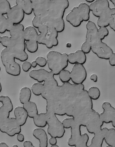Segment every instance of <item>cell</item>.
Wrapping results in <instances>:
<instances>
[{
	"mask_svg": "<svg viewBox=\"0 0 115 147\" xmlns=\"http://www.w3.org/2000/svg\"><path fill=\"white\" fill-rule=\"evenodd\" d=\"M90 79H91V81H93V82H97L98 81V77H97V75H96V74H92L91 77H90Z\"/></svg>",
	"mask_w": 115,
	"mask_h": 147,
	"instance_id": "obj_46",
	"label": "cell"
},
{
	"mask_svg": "<svg viewBox=\"0 0 115 147\" xmlns=\"http://www.w3.org/2000/svg\"><path fill=\"white\" fill-rule=\"evenodd\" d=\"M13 24L7 19L6 16L0 15V34H4L6 32H9L10 28Z\"/></svg>",
	"mask_w": 115,
	"mask_h": 147,
	"instance_id": "obj_29",
	"label": "cell"
},
{
	"mask_svg": "<svg viewBox=\"0 0 115 147\" xmlns=\"http://www.w3.org/2000/svg\"><path fill=\"white\" fill-rule=\"evenodd\" d=\"M47 116V134L50 137H54L60 139L65 135V128L63 126L62 121L58 119V117L54 114L51 110L46 109Z\"/></svg>",
	"mask_w": 115,
	"mask_h": 147,
	"instance_id": "obj_6",
	"label": "cell"
},
{
	"mask_svg": "<svg viewBox=\"0 0 115 147\" xmlns=\"http://www.w3.org/2000/svg\"><path fill=\"white\" fill-rule=\"evenodd\" d=\"M6 17L11 22V24L18 25V24H22V21L24 20V17H25V13H24L21 8L18 7L17 5H15L12 6L11 10L9 11V13L7 14Z\"/></svg>",
	"mask_w": 115,
	"mask_h": 147,
	"instance_id": "obj_16",
	"label": "cell"
},
{
	"mask_svg": "<svg viewBox=\"0 0 115 147\" xmlns=\"http://www.w3.org/2000/svg\"><path fill=\"white\" fill-rule=\"evenodd\" d=\"M100 117L104 124H112L115 129V108L109 102H104L102 104V113Z\"/></svg>",
	"mask_w": 115,
	"mask_h": 147,
	"instance_id": "obj_12",
	"label": "cell"
},
{
	"mask_svg": "<svg viewBox=\"0 0 115 147\" xmlns=\"http://www.w3.org/2000/svg\"><path fill=\"white\" fill-rule=\"evenodd\" d=\"M12 147H18L17 145H13V146H12Z\"/></svg>",
	"mask_w": 115,
	"mask_h": 147,
	"instance_id": "obj_53",
	"label": "cell"
},
{
	"mask_svg": "<svg viewBox=\"0 0 115 147\" xmlns=\"http://www.w3.org/2000/svg\"><path fill=\"white\" fill-rule=\"evenodd\" d=\"M49 144L50 146H56L57 145V138H54V137H50L48 140Z\"/></svg>",
	"mask_w": 115,
	"mask_h": 147,
	"instance_id": "obj_43",
	"label": "cell"
},
{
	"mask_svg": "<svg viewBox=\"0 0 115 147\" xmlns=\"http://www.w3.org/2000/svg\"><path fill=\"white\" fill-rule=\"evenodd\" d=\"M29 77L31 79L35 80L36 82L38 83H43L44 84L46 81H48L49 79H51L52 77H55L50 71H47L45 69H34V70H31L29 72Z\"/></svg>",
	"mask_w": 115,
	"mask_h": 147,
	"instance_id": "obj_15",
	"label": "cell"
},
{
	"mask_svg": "<svg viewBox=\"0 0 115 147\" xmlns=\"http://www.w3.org/2000/svg\"><path fill=\"white\" fill-rule=\"evenodd\" d=\"M33 123L34 125L37 128H43L47 126V116L46 113H39L36 117H34L33 119Z\"/></svg>",
	"mask_w": 115,
	"mask_h": 147,
	"instance_id": "obj_28",
	"label": "cell"
},
{
	"mask_svg": "<svg viewBox=\"0 0 115 147\" xmlns=\"http://www.w3.org/2000/svg\"><path fill=\"white\" fill-rule=\"evenodd\" d=\"M112 9V16H111V22H110L109 27L111 28V30H113L115 32V7L111 8Z\"/></svg>",
	"mask_w": 115,
	"mask_h": 147,
	"instance_id": "obj_41",
	"label": "cell"
},
{
	"mask_svg": "<svg viewBox=\"0 0 115 147\" xmlns=\"http://www.w3.org/2000/svg\"><path fill=\"white\" fill-rule=\"evenodd\" d=\"M97 40H100L98 38V27L94 22L88 21L86 23V39L85 41L88 42L90 45L93 44Z\"/></svg>",
	"mask_w": 115,
	"mask_h": 147,
	"instance_id": "obj_17",
	"label": "cell"
},
{
	"mask_svg": "<svg viewBox=\"0 0 115 147\" xmlns=\"http://www.w3.org/2000/svg\"><path fill=\"white\" fill-rule=\"evenodd\" d=\"M59 80L62 82V84H68L71 81V73L67 69L63 70L59 73Z\"/></svg>",
	"mask_w": 115,
	"mask_h": 147,
	"instance_id": "obj_34",
	"label": "cell"
},
{
	"mask_svg": "<svg viewBox=\"0 0 115 147\" xmlns=\"http://www.w3.org/2000/svg\"><path fill=\"white\" fill-rule=\"evenodd\" d=\"M46 59L49 71L54 76H58L59 73L63 70L67 69L69 65L67 53H60L58 51L52 50L47 54Z\"/></svg>",
	"mask_w": 115,
	"mask_h": 147,
	"instance_id": "obj_5",
	"label": "cell"
},
{
	"mask_svg": "<svg viewBox=\"0 0 115 147\" xmlns=\"http://www.w3.org/2000/svg\"><path fill=\"white\" fill-rule=\"evenodd\" d=\"M31 64H32V68H34V69H35V68L37 67V64H36V62H35V61H33Z\"/></svg>",
	"mask_w": 115,
	"mask_h": 147,
	"instance_id": "obj_48",
	"label": "cell"
},
{
	"mask_svg": "<svg viewBox=\"0 0 115 147\" xmlns=\"http://www.w3.org/2000/svg\"><path fill=\"white\" fill-rule=\"evenodd\" d=\"M109 35V29L108 28H98V38L103 41Z\"/></svg>",
	"mask_w": 115,
	"mask_h": 147,
	"instance_id": "obj_37",
	"label": "cell"
},
{
	"mask_svg": "<svg viewBox=\"0 0 115 147\" xmlns=\"http://www.w3.org/2000/svg\"><path fill=\"white\" fill-rule=\"evenodd\" d=\"M0 15H1V14H0Z\"/></svg>",
	"mask_w": 115,
	"mask_h": 147,
	"instance_id": "obj_56",
	"label": "cell"
},
{
	"mask_svg": "<svg viewBox=\"0 0 115 147\" xmlns=\"http://www.w3.org/2000/svg\"><path fill=\"white\" fill-rule=\"evenodd\" d=\"M103 143H104V132H103V128H102L101 131L94 134L93 138H92L91 144L88 145V147H102Z\"/></svg>",
	"mask_w": 115,
	"mask_h": 147,
	"instance_id": "obj_27",
	"label": "cell"
},
{
	"mask_svg": "<svg viewBox=\"0 0 115 147\" xmlns=\"http://www.w3.org/2000/svg\"><path fill=\"white\" fill-rule=\"evenodd\" d=\"M1 42H2V36H0V44H1Z\"/></svg>",
	"mask_w": 115,
	"mask_h": 147,
	"instance_id": "obj_52",
	"label": "cell"
},
{
	"mask_svg": "<svg viewBox=\"0 0 115 147\" xmlns=\"http://www.w3.org/2000/svg\"><path fill=\"white\" fill-rule=\"evenodd\" d=\"M110 8L109 0H96L92 4H90V10L93 16L96 18L100 17L105 11Z\"/></svg>",
	"mask_w": 115,
	"mask_h": 147,
	"instance_id": "obj_14",
	"label": "cell"
},
{
	"mask_svg": "<svg viewBox=\"0 0 115 147\" xmlns=\"http://www.w3.org/2000/svg\"><path fill=\"white\" fill-rule=\"evenodd\" d=\"M85 1H86V3H89V5H90V4H92V3H93V2H95L96 1V0H85Z\"/></svg>",
	"mask_w": 115,
	"mask_h": 147,
	"instance_id": "obj_47",
	"label": "cell"
},
{
	"mask_svg": "<svg viewBox=\"0 0 115 147\" xmlns=\"http://www.w3.org/2000/svg\"><path fill=\"white\" fill-rule=\"evenodd\" d=\"M88 92V95H89V97L91 98V100H98V99L100 98V95H101V91H100V89L98 87H90L89 89L87 90Z\"/></svg>",
	"mask_w": 115,
	"mask_h": 147,
	"instance_id": "obj_35",
	"label": "cell"
},
{
	"mask_svg": "<svg viewBox=\"0 0 115 147\" xmlns=\"http://www.w3.org/2000/svg\"><path fill=\"white\" fill-rule=\"evenodd\" d=\"M31 95H32L31 89L28 87H23L20 90V93H19V102L21 103L22 105L30 102V101H31Z\"/></svg>",
	"mask_w": 115,
	"mask_h": 147,
	"instance_id": "obj_26",
	"label": "cell"
},
{
	"mask_svg": "<svg viewBox=\"0 0 115 147\" xmlns=\"http://www.w3.org/2000/svg\"><path fill=\"white\" fill-rule=\"evenodd\" d=\"M80 50H81L82 52L84 53V54H89L90 52H92L91 45H90L88 42H86V41H84V42L82 43V45H81V49H80Z\"/></svg>",
	"mask_w": 115,
	"mask_h": 147,
	"instance_id": "obj_38",
	"label": "cell"
},
{
	"mask_svg": "<svg viewBox=\"0 0 115 147\" xmlns=\"http://www.w3.org/2000/svg\"><path fill=\"white\" fill-rule=\"evenodd\" d=\"M23 147H35L33 145V143H32L31 141H25L23 143ZM50 147H58V146H50Z\"/></svg>",
	"mask_w": 115,
	"mask_h": 147,
	"instance_id": "obj_45",
	"label": "cell"
},
{
	"mask_svg": "<svg viewBox=\"0 0 115 147\" xmlns=\"http://www.w3.org/2000/svg\"><path fill=\"white\" fill-rule=\"evenodd\" d=\"M0 147H9L6 143H4V142H2V143H0Z\"/></svg>",
	"mask_w": 115,
	"mask_h": 147,
	"instance_id": "obj_49",
	"label": "cell"
},
{
	"mask_svg": "<svg viewBox=\"0 0 115 147\" xmlns=\"http://www.w3.org/2000/svg\"><path fill=\"white\" fill-rule=\"evenodd\" d=\"M108 62H109V65L112 66V67H115V53L111 55V57L109 58L108 60Z\"/></svg>",
	"mask_w": 115,
	"mask_h": 147,
	"instance_id": "obj_42",
	"label": "cell"
},
{
	"mask_svg": "<svg viewBox=\"0 0 115 147\" xmlns=\"http://www.w3.org/2000/svg\"><path fill=\"white\" fill-rule=\"evenodd\" d=\"M75 55V65H84L87 61V56L86 54H84L81 50H77L76 52H74Z\"/></svg>",
	"mask_w": 115,
	"mask_h": 147,
	"instance_id": "obj_31",
	"label": "cell"
},
{
	"mask_svg": "<svg viewBox=\"0 0 115 147\" xmlns=\"http://www.w3.org/2000/svg\"><path fill=\"white\" fill-rule=\"evenodd\" d=\"M104 142L107 146L115 147V129L114 128H103Z\"/></svg>",
	"mask_w": 115,
	"mask_h": 147,
	"instance_id": "obj_23",
	"label": "cell"
},
{
	"mask_svg": "<svg viewBox=\"0 0 115 147\" xmlns=\"http://www.w3.org/2000/svg\"><path fill=\"white\" fill-rule=\"evenodd\" d=\"M11 4L9 0H1L0 1V14L3 16H7L9 11L11 10Z\"/></svg>",
	"mask_w": 115,
	"mask_h": 147,
	"instance_id": "obj_30",
	"label": "cell"
},
{
	"mask_svg": "<svg viewBox=\"0 0 115 147\" xmlns=\"http://www.w3.org/2000/svg\"><path fill=\"white\" fill-rule=\"evenodd\" d=\"M32 94H34L35 96H42L43 92H44V84L43 83H34L31 87Z\"/></svg>",
	"mask_w": 115,
	"mask_h": 147,
	"instance_id": "obj_33",
	"label": "cell"
},
{
	"mask_svg": "<svg viewBox=\"0 0 115 147\" xmlns=\"http://www.w3.org/2000/svg\"><path fill=\"white\" fill-rule=\"evenodd\" d=\"M23 107H24V109L26 110V112H27L28 117H29V118H32V119H33L34 117H36L39 114L37 104H36L35 102H32V101H30V102L24 104Z\"/></svg>",
	"mask_w": 115,
	"mask_h": 147,
	"instance_id": "obj_25",
	"label": "cell"
},
{
	"mask_svg": "<svg viewBox=\"0 0 115 147\" xmlns=\"http://www.w3.org/2000/svg\"><path fill=\"white\" fill-rule=\"evenodd\" d=\"M16 5L23 10L25 15L29 16L33 14V4H32V0H16Z\"/></svg>",
	"mask_w": 115,
	"mask_h": 147,
	"instance_id": "obj_22",
	"label": "cell"
},
{
	"mask_svg": "<svg viewBox=\"0 0 115 147\" xmlns=\"http://www.w3.org/2000/svg\"><path fill=\"white\" fill-rule=\"evenodd\" d=\"M39 36L37 42L39 45H44L46 48L52 49L59 44V33L53 27H42L38 30Z\"/></svg>",
	"mask_w": 115,
	"mask_h": 147,
	"instance_id": "obj_7",
	"label": "cell"
},
{
	"mask_svg": "<svg viewBox=\"0 0 115 147\" xmlns=\"http://www.w3.org/2000/svg\"><path fill=\"white\" fill-rule=\"evenodd\" d=\"M26 51L29 53H36L39 49V43L37 41H26L25 42Z\"/></svg>",
	"mask_w": 115,
	"mask_h": 147,
	"instance_id": "obj_32",
	"label": "cell"
},
{
	"mask_svg": "<svg viewBox=\"0 0 115 147\" xmlns=\"http://www.w3.org/2000/svg\"><path fill=\"white\" fill-rule=\"evenodd\" d=\"M109 2H110V3L113 4V6L115 7V0H109Z\"/></svg>",
	"mask_w": 115,
	"mask_h": 147,
	"instance_id": "obj_50",
	"label": "cell"
},
{
	"mask_svg": "<svg viewBox=\"0 0 115 147\" xmlns=\"http://www.w3.org/2000/svg\"><path fill=\"white\" fill-rule=\"evenodd\" d=\"M51 0H32L33 4V14L34 16L42 17L47 15Z\"/></svg>",
	"mask_w": 115,
	"mask_h": 147,
	"instance_id": "obj_13",
	"label": "cell"
},
{
	"mask_svg": "<svg viewBox=\"0 0 115 147\" xmlns=\"http://www.w3.org/2000/svg\"><path fill=\"white\" fill-rule=\"evenodd\" d=\"M16 139H17V141H19V142H25V137H24V135L22 133H20V134H18L17 136H16Z\"/></svg>",
	"mask_w": 115,
	"mask_h": 147,
	"instance_id": "obj_44",
	"label": "cell"
},
{
	"mask_svg": "<svg viewBox=\"0 0 115 147\" xmlns=\"http://www.w3.org/2000/svg\"><path fill=\"white\" fill-rule=\"evenodd\" d=\"M1 45L4 49H7L9 52L14 56L16 60H19L21 62L28 61V54L25 48V41L13 39L10 36H2Z\"/></svg>",
	"mask_w": 115,
	"mask_h": 147,
	"instance_id": "obj_3",
	"label": "cell"
},
{
	"mask_svg": "<svg viewBox=\"0 0 115 147\" xmlns=\"http://www.w3.org/2000/svg\"><path fill=\"white\" fill-rule=\"evenodd\" d=\"M2 91V85H1V82H0V93H1Z\"/></svg>",
	"mask_w": 115,
	"mask_h": 147,
	"instance_id": "obj_51",
	"label": "cell"
},
{
	"mask_svg": "<svg viewBox=\"0 0 115 147\" xmlns=\"http://www.w3.org/2000/svg\"><path fill=\"white\" fill-rule=\"evenodd\" d=\"M71 73V82L75 85H83L87 78V71L84 65H74L72 70L70 71Z\"/></svg>",
	"mask_w": 115,
	"mask_h": 147,
	"instance_id": "obj_11",
	"label": "cell"
},
{
	"mask_svg": "<svg viewBox=\"0 0 115 147\" xmlns=\"http://www.w3.org/2000/svg\"><path fill=\"white\" fill-rule=\"evenodd\" d=\"M91 48H92V52L98 58L102 60H109L111 55L114 53L111 47L101 40H97L93 44H91Z\"/></svg>",
	"mask_w": 115,
	"mask_h": 147,
	"instance_id": "obj_10",
	"label": "cell"
},
{
	"mask_svg": "<svg viewBox=\"0 0 115 147\" xmlns=\"http://www.w3.org/2000/svg\"><path fill=\"white\" fill-rule=\"evenodd\" d=\"M111 16H112V9L111 7L105 11L100 17L97 18V27L98 28H108L111 22Z\"/></svg>",
	"mask_w": 115,
	"mask_h": 147,
	"instance_id": "obj_19",
	"label": "cell"
},
{
	"mask_svg": "<svg viewBox=\"0 0 115 147\" xmlns=\"http://www.w3.org/2000/svg\"><path fill=\"white\" fill-rule=\"evenodd\" d=\"M106 147H110V146H106Z\"/></svg>",
	"mask_w": 115,
	"mask_h": 147,
	"instance_id": "obj_54",
	"label": "cell"
},
{
	"mask_svg": "<svg viewBox=\"0 0 115 147\" xmlns=\"http://www.w3.org/2000/svg\"><path fill=\"white\" fill-rule=\"evenodd\" d=\"M90 5L87 3H81L77 7H74L66 16V21L70 24L72 27L78 28L81 26L83 22L87 23L90 21Z\"/></svg>",
	"mask_w": 115,
	"mask_h": 147,
	"instance_id": "obj_4",
	"label": "cell"
},
{
	"mask_svg": "<svg viewBox=\"0 0 115 147\" xmlns=\"http://www.w3.org/2000/svg\"><path fill=\"white\" fill-rule=\"evenodd\" d=\"M35 62L36 64H37V66H39L40 68H42V69H44L45 66H47V59L45 58V57H37V58L35 59Z\"/></svg>",
	"mask_w": 115,
	"mask_h": 147,
	"instance_id": "obj_39",
	"label": "cell"
},
{
	"mask_svg": "<svg viewBox=\"0 0 115 147\" xmlns=\"http://www.w3.org/2000/svg\"><path fill=\"white\" fill-rule=\"evenodd\" d=\"M24 30H25V27L22 24L12 25L9 31L10 37L13 39H17V40H24Z\"/></svg>",
	"mask_w": 115,
	"mask_h": 147,
	"instance_id": "obj_21",
	"label": "cell"
},
{
	"mask_svg": "<svg viewBox=\"0 0 115 147\" xmlns=\"http://www.w3.org/2000/svg\"><path fill=\"white\" fill-rule=\"evenodd\" d=\"M63 126H64L65 129H70L71 134L70 138L68 140V146L70 147H75L77 141L79 140V138L81 137V126L79 123H77L73 118H66L62 121Z\"/></svg>",
	"mask_w": 115,
	"mask_h": 147,
	"instance_id": "obj_9",
	"label": "cell"
},
{
	"mask_svg": "<svg viewBox=\"0 0 115 147\" xmlns=\"http://www.w3.org/2000/svg\"><path fill=\"white\" fill-rule=\"evenodd\" d=\"M88 141H89V135L87 133H83L77 141L75 147H88Z\"/></svg>",
	"mask_w": 115,
	"mask_h": 147,
	"instance_id": "obj_36",
	"label": "cell"
},
{
	"mask_svg": "<svg viewBox=\"0 0 115 147\" xmlns=\"http://www.w3.org/2000/svg\"><path fill=\"white\" fill-rule=\"evenodd\" d=\"M0 132L14 137L21 133V126L17 123L15 118H10V113L13 111V103L10 97L0 96Z\"/></svg>",
	"mask_w": 115,
	"mask_h": 147,
	"instance_id": "obj_2",
	"label": "cell"
},
{
	"mask_svg": "<svg viewBox=\"0 0 115 147\" xmlns=\"http://www.w3.org/2000/svg\"><path fill=\"white\" fill-rule=\"evenodd\" d=\"M14 118L16 119L17 123L22 127V126H24L26 124L27 119L29 117H28L27 112H26L23 106H18L17 108L14 109Z\"/></svg>",
	"mask_w": 115,
	"mask_h": 147,
	"instance_id": "obj_20",
	"label": "cell"
},
{
	"mask_svg": "<svg viewBox=\"0 0 115 147\" xmlns=\"http://www.w3.org/2000/svg\"><path fill=\"white\" fill-rule=\"evenodd\" d=\"M0 1H1V0H0Z\"/></svg>",
	"mask_w": 115,
	"mask_h": 147,
	"instance_id": "obj_55",
	"label": "cell"
},
{
	"mask_svg": "<svg viewBox=\"0 0 115 147\" xmlns=\"http://www.w3.org/2000/svg\"><path fill=\"white\" fill-rule=\"evenodd\" d=\"M32 134L39 141V147H48V134H47V132L43 128H35Z\"/></svg>",
	"mask_w": 115,
	"mask_h": 147,
	"instance_id": "obj_18",
	"label": "cell"
},
{
	"mask_svg": "<svg viewBox=\"0 0 115 147\" xmlns=\"http://www.w3.org/2000/svg\"><path fill=\"white\" fill-rule=\"evenodd\" d=\"M39 36V32L33 26L26 27L24 30V40L26 41H37Z\"/></svg>",
	"mask_w": 115,
	"mask_h": 147,
	"instance_id": "obj_24",
	"label": "cell"
},
{
	"mask_svg": "<svg viewBox=\"0 0 115 147\" xmlns=\"http://www.w3.org/2000/svg\"><path fill=\"white\" fill-rule=\"evenodd\" d=\"M1 62L3 64L5 71L8 75L13 76V77H18L21 74V66L16 62V59L11 54V52L7 50V49H3L0 55Z\"/></svg>",
	"mask_w": 115,
	"mask_h": 147,
	"instance_id": "obj_8",
	"label": "cell"
},
{
	"mask_svg": "<svg viewBox=\"0 0 115 147\" xmlns=\"http://www.w3.org/2000/svg\"><path fill=\"white\" fill-rule=\"evenodd\" d=\"M42 97L46 101V109L56 116H68L80 123L93 110V101L83 85L73 83L59 85L55 77L44 83Z\"/></svg>",
	"mask_w": 115,
	"mask_h": 147,
	"instance_id": "obj_1",
	"label": "cell"
},
{
	"mask_svg": "<svg viewBox=\"0 0 115 147\" xmlns=\"http://www.w3.org/2000/svg\"><path fill=\"white\" fill-rule=\"evenodd\" d=\"M21 69H22V71L26 72V73H27V72H30L32 69L31 62H28V61L23 62V64H22V66H21Z\"/></svg>",
	"mask_w": 115,
	"mask_h": 147,
	"instance_id": "obj_40",
	"label": "cell"
}]
</instances>
